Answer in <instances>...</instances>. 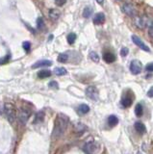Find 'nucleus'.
I'll use <instances>...</instances> for the list:
<instances>
[{
  "label": "nucleus",
  "instance_id": "22",
  "mask_svg": "<svg viewBox=\"0 0 153 154\" xmlns=\"http://www.w3.org/2000/svg\"><path fill=\"white\" fill-rule=\"evenodd\" d=\"M92 7H86L84 9V11H83V16H84V18H89L90 16L92 15Z\"/></svg>",
  "mask_w": 153,
  "mask_h": 154
},
{
  "label": "nucleus",
  "instance_id": "3",
  "mask_svg": "<svg viewBox=\"0 0 153 154\" xmlns=\"http://www.w3.org/2000/svg\"><path fill=\"white\" fill-rule=\"evenodd\" d=\"M3 109H4V113L6 114V116H7L8 120L10 122L13 123L16 117V111L15 106L11 103H6Z\"/></svg>",
  "mask_w": 153,
  "mask_h": 154
},
{
  "label": "nucleus",
  "instance_id": "14",
  "mask_svg": "<svg viewBox=\"0 0 153 154\" xmlns=\"http://www.w3.org/2000/svg\"><path fill=\"white\" fill-rule=\"evenodd\" d=\"M132 102H133V99H132L130 96H125V97L122 98L121 101V105L123 106V107H125V108L130 107L132 105Z\"/></svg>",
  "mask_w": 153,
  "mask_h": 154
},
{
  "label": "nucleus",
  "instance_id": "7",
  "mask_svg": "<svg viewBox=\"0 0 153 154\" xmlns=\"http://www.w3.org/2000/svg\"><path fill=\"white\" fill-rule=\"evenodd\" d=\"M132 41L134 42V44L137 45V46H139L141 49H142V50H145L146 52H150V48H149L147 45H146L144 41H142L141 39H140V37H138V36H136V35H133L132 37Z\"/></svg>",
  "mask_w": 153,
  "mask_h": 154
},
{
  "label": "nucleus",
  "instance_id": "29",
  "mask_svg": "<svg viewBox=\"0 0 153 154\" xmlns=\"http://www.w3.org/2000/svg\"><path fill=\"white\" fill-rule=\"evenodd\" d=\"M49 87L51 88V89H59V85L56 81H51L50 83H49Z\"/></svg>",
  "mask_w": 153,
  "mask_h": 154
},
{
  "label": "nucleus",
  "instance_id": "17",
  "mask_svg": "<svg viewBox=\"0 0 153 154\" xmlns=\"http://www.w3.org/2000/svg\"><path fill=\"white\" fill-rule=\"evenodd\" d=\"M77 111L80 115H85V114L90 112V107H89V105H87V104H81V105L78 107Z\"/></svg>",
  "mask_w": 153,
  "mask_h": 154
},
{
  "label": "nucleus",
  "instance_id": "10",
  "mask_svg": "<svg viewBox=\"0 0 153 154\" xmlns=\"http://www.w3.org/2000/svg\"><path fill=\"white\" fill-rule=\"evenodd\" d=\"M103 60H104L106 63L111 64V63H114V62L117 60V57H116V55L114 53H112V52H105V53L103 54Z\"/></svg>",
  "mask_w": 153,
  "mask_h": 154
},
{
  "label": "nucleus",
  "instance_id": "27",
  "mask_svg": "<svg viewBox=\"0 0 153 154\" xmlns=\"http://www.w3.org/2000/svg\"><path fill=\"white\" fill-rule=\"evenodd\" d=\"M22 47L24 48V50H26V51H30V48H31V44H30L29 41H24L22 44Z\"/></svg>",
  "mask_w": 153,
  "mask_h": 154
},
{
  "label": "nucleus",
  "instance_id": "35",
  "mask_svg": "<svg viewBox=\"0 0 153 154\" xmlns=\"http://www.w3.org/2000/svg\"><path fill=\"white\" fill-rule=\"evenodd\" d=\"M138 154H142V153H140V152H138Z\"/></svg>",
  "mask_w": 153,
  "mask_h": 154
},
{
  "label": "nucleus",
  "instance_id": "26",
  "mask_svg": "<svg viewBox=\"0 0 153 154\" xmlns=\"http://www.w3.org/2000/svg\"><path fill=\"white\" fill-rule=\"evenodd\" d=\"M37 27L38 29H44V21L42 18H39L37 19Z\"/></svg>",
  "mask_w": 153,
  "mask_h": 154
},
{
  "label": "nucleus",
  "instance_id": "6",
  "mask_svg": "<svg viewBox=\"0 0 153 154\" xmlns=\"http://www.w3.org/2000/svg\"><path fill=\"white\" fill-rule=\"evenodd\" d=\"M142 70V65L139 60H133L130 64V71L132 74L137 75L139 73H141V71Z\"/></svg>",
  "mask_w": 153,
  "mask_h": 154
},
{
  "label": "nucleus",
  "instance_id": "15",
  "mask_svg": "<svg viewBox=\"0 0 153 154\" xmlns=\"http://www.w3.org/2000/svg\"><path fill=\"white\" fill-rule=\"evenodd\" d=\"M50 76H51V71L50 70H39L38 72V77L41 78V79H44V78H47V77H50Z\"/></svg>",
  "mask_w": 153,
  "mask_h": 154
},
{
  "label": "nucleus",
  "instance_id": "32",
  "mask_svg": "<svg viewBox=\"0 0 153 154\" xmlns=\"http://www.w3.org/2000/svg\"><path fill=\"white\" fill-rule=\"evenodd\" d=\"M152 24L150 23V25H149V28H148V32H149V37L152 38L153 37V34H152Z\"/></svg>",
  "mask_w": 153,
  "mask_h": 154
},
{
  "label": "nucleus",
  "instance_id": "1",
  "mask_svg": "<svg viewBox=\"0 0 153 154\" xmlns=\"http://www.w3.org/2000/svg\"><path fill=\"white\" fill-rule=\"evenodd\" d=\"M69 119L68 117L65 114L60 113L58 114L57 117L55 120L54 123V128H53L52 133V138L53 139H58L60 137H62L65 134L66 128L68 126Z\"/></svg>",
  "mask_w": 153,
  "mask_h": 154
},
{
  "label": "nucleus",
  "instance_id": "23",
  "mask_svg": "<svg viewBox=\"0 0 153 154\" xmlns=\"http://www.w3.org/2000/svg\"><path fill=\"white\" fill-rule=\"evenodd\" d=\"M66 41H68V42L69 44H74L75 41H76V35L74 34V33H71V34H68V37H66Z\"/></svg>",
  "mask_w": 153,
  "mask_h": 154
},
{
  "label": "nucleus",
  "instance_id": "34",
  "mask_svg": "<svg viewBox=\"0 0 153 154\" xmlns=\"http://www.w3.org/2000/svg\"><path fill=\"white\" fill-rule=\"evenodd\" d=\"M96 2L99 3V4H102V3L104 2V0H96Z\"/></svg>",
  "mask_w": 153,
  "mask_h": 154
},
{
  "label": "nucleus",
  "instance_id": "25",
  "mask_svg": "<svg viewBox=\"0 0 153 154\" xmlns=\"http://www.w3.org/2000/svg\"><path fill=\"white\" fill-rule=\"evenodd\" d=\"M90 59H91L92 61H94V62H95V63H98L99 62V56L97 55V53L96 52H94V51H92L91 53H90Z\"/></svg>",
  "mask_w": 153,
  "mask_h": 154
},
{
  "label": "nucleus",
  "instance_id": "9",
  "mask_svg": "<svg viewBox=\"0 0 153 154\" xmlns=\"http://www.w3.org/2000/svg\"><path fill=\"white\" fill-rule=\"evenodd\" d=\"M52 65V62L49 60H39L32 65V68H44V67H50Z\"/></svg>",
  "mask_w": 153,
  "mask_h": 154
},
{
  "label": "nucleus",
  "instance_id": "8",
  "mask_svg": "<svg viewBox=\"0 0 153 154\" xmlns=\"http://www.w3.org/2000/svg\"><path fill=\"white\" fill-rule=\"evenodd\" d=\"M121 11L129 16H134L137 14V11H136L134 6L131 4H128V3L127 4H123L121 6Z\"/></svg>",
  "mask_w": 153,
  "mask_h": 154
},
{
  "label": "nucleus",
  "instance_id": "2",
  "mask_svg": "<svg viewBox=\"0 0 153 154\" xmlns=\"http://www.w3.org/2000/svg\"><path fill=\"white\" fill-rule=\"evenodd\" d=\"M100 150V145L96 141H89L83 146V151L86 154H97Z\"/></svg>",
  "mask_w": 153,
  "mask_h": 154
},
{
  "label": "nucleus",
  "instance_id": "12",
  "mask_svg": "<svg viewBox=\"0 0 153 154\" xmlns=\"http://www.w3.org/2000/svg\"><path fill=\"white\" fill-rule=\"evenodd\" d=\"M135 24L137 25V27H139L140 29H142L147 25V22L145 21V18H137L135 19Z\"/></svg>",
  "mask_w": 153,
  "mask_h": 154
},
{
  "label": "nucleus",
  "instance_id": "24",
  "mask_svg": "<svg viewBox=\"0 0 153 154\" xmlns=\"http://www.w3.org/2000/svg\"><path fill=\"white\" fill-rule=\"evenodd\" d=\"M68 60V55L66 53H61L59 54L58 56V62H60V63H66V61Z\"/></svg>",
  "mask_w": 153,
  "mask_h": 154
},
{
  "label": "nucleus",
  "instance_id": "20",
  "mask_svg": "<svg viewBox=\"0 0 153 154\" xmlns=\"http://www.w3.org/2000/svg\"><path fill=\"white\" fill-rule=\"evenodd\" d=\"M66 70L65 68H56L54 70V73L58 76H62V75H66Z\"/></svg>",
  "mask_w": 153,
  "mask_h": 154
},
{
  "label": "nucleus",
  "instance_id": "21",
  "mask_svg": "<svg viewBox=\"0 0 153 154\" xmlns=\"http://www.w3.org/2000/svg\"><path fill=\"white\" fill-rule=\"evenodd\" d=\"M142 113H144V108H142V104H137V106L135 108V114L137 117H141Z\"/></svg>",
  "mask_w": 153,
  "mask_h": 154
},
{
  "label": "nucleus",
  "instance_id": "16",
  "mask_svg": "<svg viewBox=\"0 0 153 154\" xmlns=\"http://www.w3.org/2000/svg\"><path fill=\"white\" fill-rule=\"evenodd\" d=\"M135 129H136V131H137V132L141 133V134L145 133V130H146L145 124L142 123V122H137L135 123Z\"/></svg>",
  "mask_w": 153,
  "mask_h": 154
},
{
  "label": "nucleus",
  "instance_id": "11",
  "mask_svg": "<svg viewBox=\"0 0 153 154\" xmlns=\"http://www.w3.org/2000/svg\"><path fill=\"white\" fill-rule=\"evenodd\" d=\"M105 22V15L103 13H98L94 18V24H102Z\"/></svg>",
  "mask_w": 153,
  "mask_h": 154
},
{
  "label": "nucleus",
  "instance_id": "33",
  "mask_svg": "<svg viewBox=\"0 0 153 154\" xmlns=\"http://www.w3.org/2000/svg\"><path fill=\"white\" fill-rule=\"evenodd\" d=\"M152 93H153V89H152V88H150V89H149V91H148V93H147V96L150 97V98L153 96H152Z\"/></svg>",
  "mask_w": 153,
  "mask_h": 154
},
{
  "label": "nucleus",
  "instance_id": "19",
  "mask_svg": "<svg viewBox=\"0 0 153 154\" xmlns=\"http://www.w3.org/2000/svg\"><path fill=\"white\" fill-rule=\"evenodd\" d=\"M44 120V113L42 112V111H41V112H39L38 114L36 115V117H35L34 122H35V123L42 122Z\"/></svg>",
  "mask_w": 153,
  "mask_h": 154
},
{
  "label": "nucleus",
  "instance_id": "5",
  "mask_svg": "<svg viewBox=\"0 0 153 154\" xmlns=\"http://www.w3.org/2000/svg\"><path fill=\"white\" fill-rule=\"evenodd\" d=\"M86 96L91 100L96 101L98 99V91L94 86H89L86 89Z\"/></svg>",
  "mask_w": 153,
  "mask_h": 154
},
{
  "label": "nucleus",
  "instance_id": "4",
  "mask_svg": "<svg viewBox=\"0 0 153 154\" xmlns=\"http://www.w3.org/2000/svg\"><path fill=\"white\" fill-rule=\"evenodd\" d=\"M30 116H31V112H30L29 110L25 109V108H22V109L19 110L18 117V120L22 124H25L28 122V120L30 119Z\"/></svg>",
  "mask_w": 153,
  "mask_h": 154
},
{
  "label": "nucleus",
  "instance_id": "31",
  "mask_svg": "<svg viewBox=\"0 0 153 154\" xmlns=\"http://www.w3.org/2000/svg\"><path fill=\"white\" fill-rule=\"evenodd\" d=\"M145 70H147V71H152V70H153V65H152V63L148 64L147 65H146Z\"/></svg>",
  "mask_w": 153,
  "mask_h": 154
},
{
  "label": "nucleus",
  "instance_id": "18",
  "mask_svg": "<svg viewBox=\"0 0 153 154\" xmlns=\"http://www.w3.org/2000/svg\"><path fill=\"white\" fill-rule=\"evenodd\" d=\"M108 123H109V125H111V126L117 125L118 123V119L116 116H114V115H112V116H110L108 117Z\"/></svg>",
  "mask_w": 153,
  "mask_h": 154
},
{
  "label": "nucleus",
  "instance_id": "13",
  "mask_svg": "<svg viewBox=\"0 0 153 154\" xmlns=\"http://www.w3.org/2000/svg\"><path fill=\"white\" fill-rule=\"evenodd\" d=\"M60 15H61V13H60V11L57 9H51L50 11H49V18H50L52 20H57L60 18Z\"/></svg>",
  "mask_w": 153,
  "mask_h": 154
},
{
  "label": "nucleus",
  "instance_id": "30",
  "mask_svg": "<svg viewBox=\"0 0 153 154\" xmlns=\"http://www.w3.org/2000/svg\"><path fill=\"white\" fill-rule=\"evenodd\" d=\"M66 2V0H55V3L57 6H63Z\"/></svg>",
  "mask_w": 153,
  "mask_h": 154
},
{
  "label": "nucleus",
  "instance_id": "28",
  "mask_svg": "<svg viewBox=\"0 0 153 154\" xmlns=\"http://www.w3.org/2000/svg\"><path fill=\"white\" fill-rule=\"evenodd\" d=\"M128 52H129V49L127 47H122L121 50V57H126L128 55Z\"/></svg>",
  "mask_w": 153,
  "mask_h": 154
}]
</instances>
